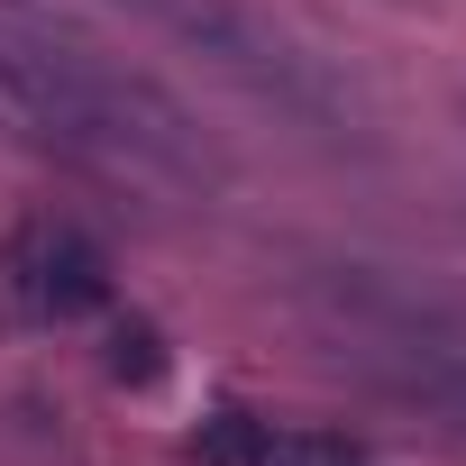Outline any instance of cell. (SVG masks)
Returning <instances> with one entry per match:
<instances>
[{
  "instance_id": "obj_1",
  "label": "cell",
  "mask_w": 466,
  "mask_h": 466,
  "mask_svg": "<svg viewBox=\"0 0 466 466\" xmlns=\"http://www.w3.org/2000/svg\"><path fill=\"white\" fill-rule=\"evenodd\" d=\"M0 128L28 147L92 156L110 174H165V183L210 174L183 101L128 74L119 56H101L83 28H65L37 0H0Z\"/></svg>"
},
{
  "instance_id": "obj_2",
  "label": "cell",
  "mask_w": 466,
  "mask_h": 466,
  "mask_svg": "<svg viewBox=\"0 0 466 466\" xmlns=\"http://www.w3.org/2000/svg\"><path fill=\"white\" fill-rule=\"evenodd\" d=\"M128 10H147L165 37H183L201 65H219L228 83H248L257 101H275V110H302V119H348V92L293 46V37H275L257 10H238V0H128Z\"/></svg>"
},
{
  "instance_id": "obj_3",
  "label": "cell",
  "mask_w": 466,
  "mask_h": 466,
  "mask_svg": "<svg viewBox=\"0 0 466 466\" xmlns=\"http://www.w3.org/2000/svg\"><path fill=\"white\" fill-rule=\"evenodd\" d=\"M110 302V257L65 219H28L0 238V320L10 329H74Z\"/></svg>"
},
{
  "instance_id": "obj_4",
  "label": "cell",
  "mask_w": 466,
  "mask_h": 466,
  "mask_svg": "<svg viewBox=\"0 0 466 466\" xmlns=\"http://www.w3.org/2000/svg\"><path fill=\"white\" fill-rule=\"evenodd\" d=\"M192 466H366V448H348L329 430L266 420V411H219L192 430Z\"/></svg>"
},
{
  "instance_id": "obj_5",
  "label": "cell",
  "mask_w": 466,
  "mask_h": 466,
  "mask_svg": "<svg viewBox=\"0 0 466 466\" xmlns=\"http://www.w3.org/2000/svg\"><path fill=\"white\" fill-rule=\"evenodd\" d=\"M110 375H119V384H156V375H165L147 320H119V329H110Z\"/></svg>"
}]
</instances>
